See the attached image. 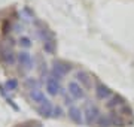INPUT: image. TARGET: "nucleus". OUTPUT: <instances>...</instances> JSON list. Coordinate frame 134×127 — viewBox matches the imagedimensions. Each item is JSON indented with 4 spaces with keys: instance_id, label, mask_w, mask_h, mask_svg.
Returning <instances> with one entry per match:
<instances>
[{
    "instance_id": "3",
    "label": "nucleus",
    "mask_w": 134,
    "mask_h": 127,
    "mask_svg": "<svg viewBox=\"0 0 134 127\" xmlns=\"http://www.w3.org/2000/svg\"><path fill=\"white\" fill-rule=\"evenodd\" d=\"M21 127H25V126H21Z\"/></svg>"
},
{
    "instance_id": "2",
    "label": "nucleus",
    "mask_w": 134,
    "mask_h": 127,
    "mask_svg": "<svg viewBox=\"0 0 134 127\" xmlns=\"http://www.w3.org/2000/svg\"><path fill=\"white\" fill-rule=\"evenodd\" d=\"M16 85H18V84H16L15 79H10V81L6 82V88H8V90H14V88H16Z\"/></svg>"
},
{
    "instance_id": "1",
    "label": "nucleus",
    "mask_w": 134,
    "mask_h": 127,
    "mask_svg": "<svg viewBox=\"0 0 134 127\" xmlns=\"http://www.w3.org/2000/svg\"><path fill=\"white\" fill-rule=\"evenodd\" d=\"M18 61H19V66H23L24 70H30L33 67V60H31V55L29 52H19Z\"/></svg>"
}]
</instances>
